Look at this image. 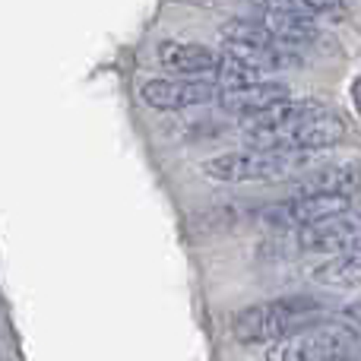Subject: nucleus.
Instances as JSON below:
<instances>
[{"mask_svg": "<svg viewBox=\"0 0 361 361\" xmlns=\"http://www.w3.org/2000/svg\"><path fill=\"white\" fill-rule=\"evenodd\" d=\"M324 165V152H279V149H238L225 156L206 159L203 175L222 184H244V180H298L307 171Z\"/></svg>", "mask_w": 361, "mask_h": 361, "instance_id": "1", "label": "nucleus"}, {"mask_svg": "<svg viewBox=\"0 0 361 361\" xmlns=\"http://www.w3.org/2000/svg\"><path fill=\"white\" fill-rule=\"evenodd\" d=\"M320 314H324V301L311 298V295H282V298L238 311L231 320V333L244 345H263L288 336L298 326L314 324Z\"/></svg>", "mask_w": 361, "mask_h": 361, "instance_id": "2", "label": "nucleus"}, {"mask_svg": "<svg viewBox=\"0 0 361 361\" xmlns=\"http://www.w3.org/2000/svg\"><path fill=\"white\" fill-rule=\"evenodd\" d=\"M358 345V333L343 320H314L298 326L288 336L269 343L267 361H336L352 355Z\"/></svg>", "mask_w": 361, "mask_h": 361, "instance_id": "3", "label": "nucleus"}, {"mask_svg": "<svg viewBox=\"0 0 361 361\" xmlns=\"http://www.w3.org/2000/svg\"><path fill=\"white\" fill-rule=\"evenodd\" d=\"M345 140V124L333 114L320 111L298 124H288L282 130L250 133L254 149H279V152H324Z\"/></svg>", "mask_w": 361, "mask_h": 361, "instance_id": "4", "label": "nucleus"}, {"mask_svg": "<svg viewBox=\"0 0 361 361\" xmlns=\"http://www.w3.org/2000/svg\"><path fill=\"white\" fill-rule=\"evenodd\" d=\"M345 209H352V193H311V197H286L273 206H263L257 219L263 225H273V228L295 231Z\"/></svg>", "mask_w": 361, "mask_h": 361, "instance_id": "5", "label": "nucleus"}, {"mask_svg": "<svg viewBox=\"0 0 361 361\" xmlns=\"http://www.w3.org/2000/svg\"><path fill=\"white\" fill-rule=\"evenodd\" d=\"M295 247L314 250V254H339L361 241V209H345L314 225L295 228Z\"/></svg>", "mask_w": 361, "mask_h": 361, "instance_id": "6", "label": "nucleus"}, {"mask_svg": "<svg viewBox=\"0 0 361 361\" xmlns=\"http://www.w3.org/2000/svg\"><path fill=\"white\" fill-rule=\"evenodd\" d=\"M216 86L203 80H149L143 82L140 95L149 108L159 111H180V108H193V105H209L216 102Z\"/></svg>", "mask_w": 361, "mask_h": 361, "instance_id": "7", "label": "nucleus"}, {"mask_svg": "<svg viewBox=\"0 0 361 361\" xmlns=\"http://www.w3.org/2000/svg\"><path fill=\"white\" fill-rule=\"evenodd\" d=\"M219 61H222V54H216V51L206 48V44H187V42L159 44V63H162L165 70L180 73V76H193V80L200 76L203 82H209Z\"/></svg>", "mask_w": 361, "mask_h": 361, "instance_id": "8", "label": "nucleus"}, {"mask_svg": "<svg viewBox=\"0 0 361 361\" xmlns=\"http://www.w3.org/2000/svg\"><path fill=\"white\" fill-rule=\"evenodd\" d=\"M324 111V105H320L317 99H279L273 102L269 108H263V111H254L247 114V118L241 121L244 133H267V130H282V127L288 124H298V121L305 118H314V114Z\"/></svg>", "mask_w": 361, "mask_h": 361, "instance_id": "9", "label": "nucleus"}, {"mask_svg": "<svg viewBox=\"0 0 361 361\" xmlns=\"http://www.w3.org/2000/svg\"><path fill=\"white\" fill-rule=\"evenodd\" d=\"M361 187V169L352 162H324L320 169L307 171L295 180L292 197H311V193H355Z\"/></svg>", "mask_w": 361, "mask_h": 361, "instance_id": "10", "label": "nucleus"}, {"mask_svg": "<svg viewBox=\"0 0 361 361\" xmlns=\"http://www.w3.org/2000/svg\"><path fill=\"white\" fill-rule=\"evenodd\" d=\"M279 99H288V86L286 82H267V80L216 92V102L222 105V111L244 114V118L254 114V111H263V108H269L273 102H279Z\"/></svg>", "mask_w": 361, "mask_h": 361, "instance_id": "11", "label": "nucleus"}, {"mask_svg": "<svg viewBox=\"0 0 361 361\" xmlns=\"http://www.w3.org/2000/svg\"><path fill=\"white\" fill-rule=\"evenodd\" d=\"M311 279L326 288H358L361 286V244L326 257L311 269Z\"/></svg>", "mask_w": 361, "mask_h": 361, "instance_id": "12", "label": "nucleus"}, {"mask_svg": "<svg viewBox=\"0 0 361 361\" xmlns=\"http://www.w3.org/2000/svg\"><path fill=\"white\" fill-rule=\"evenodd\" d=\"M267 32H273L279 42L286 44H307L317 38V25L311 23V16H301L295 10H263V16L257 19Z\"/></svg>", "mask_w": 361, "mask_h": 361, "instance_id": "13", "label": "nucleus"}, {"mask_svg": "<svg viewBox=\"0 0 361 361\" xmlns=\"http://www.w3.org/2000/svg\"><path fill=\"white\" fill-rule=\"evenodd\" d=\"M222 38L225 42H235V44H276L279 38L273 32H267L257 19H228L222 25Z\"/></svg>", "mask_w": 361, "mask_h": 361, "instance_id": "14", "label": "nucleus"}, {"mask_svg": "<svg viewBox=\"0 0 361 361\" xmlns=\"http://www.w3.org/2000/svg\"><path fill=\"white\" fill-rule=\"evenodd\" d=\"M339 317H343L345 326H352V330H355L358 336H361V301H352V305H345Z\"/></svg>", "mask_w": 361, "mask_h": 361, "instance_id": "15", "label": "nucleus"}, {"mask_svg": "<svg viewBox=\"0 0 361 361\" xmlns=\"http://www.w3.org/2000/svg\"><path fill=\"white\" fill-rule=\"evenodd\" d=\"M352 102H355V108H358V114H361V76L352 82Z\"/></svg>", "mask_w": 361, "mask_h": 361, "instance_id": "16", "label": "nucleus"}, {"mask_svg": "<svg viewBox=\"0 0 361 361\" xmlns=\"http://www.w3.org/2000/svg\"><path fill=\"white\" fill-rule=\"evenodd\" d=\"M336 361H361V358H355V355H343V358H336Z\"/></svg>", "mask_w": 361, "mask_h": 361, "instance_id": "17", "label": "nucleus"}, {"mask_svg": "<svg viewBox=\"0 0 361 361\" xmlns=\"http://www.w3.org/2000/svg\"><path fill=\"white\" fill-rule=\"evenodd\" d=\"M358 345H361V343H358Z\"/></svg>", "mask_w": 361, "mask_h": 361, "instance_id": "18", "label": "nucleus"}]
</instances>
